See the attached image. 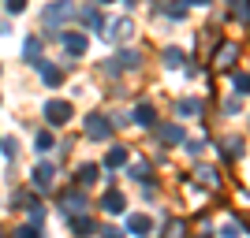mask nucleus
I'll use <instances>...</instances> for the list:
<instances>
[{
  "mask_svg": "<svg viewBox=\"0 0 250 238\" xmlns=\"http://www.w3.org/2000/svg\"><path fill=\"white\" fill-rule=\"evenodd\" d=\"M42 74H45V82H49V86H60V82H63V71H60V67H49V63H42Z\"/></svg>",
  "mask_w": 250,
  "mask_h": 238,
  "instance_id": "19",
  "label": "nucleus"
},
{
  "mask_svg": "<svg viewBox=\"0 0 250 238\" xmlns=\"http://www.w3.org/2000/svg\"><path fill=\"white\" fill-rule=\"evenodd\" d=\"M165 63L168 67H179V63H183V52L179 49H165Z\"/></svg>",
  "mask_w": 250,
  "mask_h": 238,
  "instance_id": "24",
  "label": "nucleus"
},
{
  "mask_svg": "<svg viewBox=\"0 0 250 238\" xmlns=\"http://www.w3.org/2000/svg\"><path fill=\"white\" fill-rule=\"evenodd\" d=\"M198 183H206V186H217V171H213V167H198Z\"/></svg>",
  "mask_w": 250,
  "mask_h": 238,
  "instance_id": "23",
  "label": "nucleus"
},
{
  "mask_svg": "<svg viewBox=\"0 0 250 238\" xmlns=\"http://www.w3.org/2000/svg\"><path fill=\"white\" fill-rule=\"evenodd\" d=\"M101 208L116 216V212H124V208H127V197L120 194V190H108V194H104V201H101Z\"/></svg>",
  "mask_w": 250,
  "mask_h": 238,
  "instance_id": "7",
  "label": "nucleus"
},
{
  "mask_svg": "<svg viewBox=\"0 0 250 238\" xmlns=\"http://www.w3.org/2000/svg\"><path fill=\"white\" fill-rule=\"evenodd\" d=\"M90 183H97V164H83L79 167V186H90Z\"/></svg>",
  "mask_w": 250,
  "mask_h": 238,
  "instance_id": "16",
  "label": "nucleus"
},
{
  "mask_svg": "<svg viewBox=\"0 0 250 238\" xmlns=\"http://www.w3.org/2000/svg\"><path fill=\"white\" fill-rule=\"evenodd\" d=\"M45 119H49L52 127H63L67 119H71V104L67 101H49L45 104Z\"/></svg>",
  "mask_w": 250,
  "mask_h": 238,
  "instance_id": "3",
  "label": "nucleus"
},
{
  "mask_svg": "<svg viewBox=\"0 0 250 238\" xmlns=\"http://www.w3.org/2000/svg\"><path fill=\"white\" fill-rule=\"evenodd\" d=\"M86 138H94V142H104V138L112 134V123L104 119V115H86Z\"/></svg>",
  "mask_w": 250,
  "mask_h": 238,
  "instance_id": "2",
  "label": "nucleus"
},
{
  "mask_svg": "<svg viewBox=\"0 0 250 238\" xmlns=\"http://www.w3.org/2000/svg\"><path fill=\"white\" fill-rule=\"evenodd\" d=\"M224 238H239L243 235V223H224V231H220Z\"/></svg>",
  "mask_w": 250,
  "mask_h": 238,
  "instance_id": "26",
  "label": "nucleus"
},
{
  "mask_svg": "<svg viewBox=\"0 0 250 238\" xmlns=\"http://www.w3.org/2000/svg\"><path fill=\"white\" fill-rule=\"evenodd\" d=\"M71 15H75V4H71V0H56V4L45 8V26H56V30H60Z\"/></svg>",
  "mask_w": 250,
  "mask_h": 238,
  "instance_id": "1",
  "label": "nucleus"
},
{
  "mask_svg": "<svg viewBox=\"0 0 250 238\" xmlns=\"http://www.w3.org/2000/svg\"><path fill=\"white\" fill-rule=\"evenodd\" d=\"M231 90L239 97H247L250 93V74H231Z\"/></svg>",
  "mask_w": 250,
  "mask_h": 238,
  "instance_id": "18",
  "label": "nucleus"
},
{
  "mask_svg": "<svg viewBox=\"0 0 250 238\" xmlns=\"http://www.w3.org/2000/svg\"><path fill=\"white\" fill-rule=\"evenodd\" d=\"M52 175H56V167H52V164H38V167H34V186L49 190L52 186Z\"/></svg>",
  "mask_w": 250,
  "mask_h": 238,
  "instance_id": "8",
  "label": "nucleus"
},
{
  "mask_svg": "<svg viewBox=\"0 0 250 238\" xmlns=\"http://www.w3.org/2000/svg\"><path fill=\"white\" fill-rule=\"evenodd\" d=\"M235 56H239V49H235V45H231V41H224V45H220V49H217V60H213V63H217L220 71H228L231 63H235Z\"/></svg>",
  "mask_w": 250,
  "mask_h": 238,
  "instance_id": "6",
  "label": "nucleus"
},
{
  "mask_svg": "<svg viewBox=\"0 0 250 238\" xmlns=\"http://www.w3.org/2000/svg\"><path fill=\"white\" fill-rule=\"evenodd\" d=\"M165 238H187V223H183V220H172L165 227Z\"/></svg>",
  "mask_w": 250,
  "mask_h": 238,
  "instance_id": "20",
  "label": "nucleus"
},
{
  "mask_svg": "<svg viewBox=\"0 0 250 238\" xmlns=\"http://www.w3.org/2000/svg\"><path fill=\"white\" fill-rule=\"evenodd\" d=\"M190 4H209V0H190Z\"/></svg>",
  "mask_w": 250,
  "mask_h": 238,
  "instance_id": "32",
  "label": "nucleus"
},
{
  "mask_svg": "<svg viewBox=\"0 0 250 238\" xmlns=\"http://www.w3.org/2000/svg\"><path fill=\"white\" fill-rule=\"evenodd\" d=\"M124 164H127V149H124V145L108 149V156H104V167H124Z\"/></svg>",
  "mask_w": 250,
  "mask_h": 238,
  "instance_id": "13",
  "label": "nucleus"
},
{
  "mask_svg": "<svg viewBox=\"0 0 250 238\" xmlns=\"http://www.w3.org/2000/svg\"><path fill=\"white\" fill-rule=\"evenodd\" d=\"M101 238H124V231H116V227H101Z\"/></svg>",
  "mask_w": 250,
  "mask_h": 238,
  "instance_id": "30",
  "label": "nucleus"
},
{
  "mask_svg": "<svg viewBox=\"0 0 250 238\" xmlns=\"http://www.w3.org/2000/svg\"><path fill=\"white\" fill-rule=\"evenodd\" d=\"M127 227L135 231V235H146V231H149V216H131V220H127Z\"/></svg>",
  "mask_w": 250,
  "mask_h": 238,
  "instance_id": "22",
  "label": "nucleus"
},
{
  "mask_svg": "<svg viewBox=\"0 0 250 238\" xmlns=\"http://www.w3.org/2000/svg\"><path fill=\"white\" fill-rule=\"evenodd\" d=\"M138 60H142V56H138L135 49H127V52H120V56H116V63H108V74L131 71V67H138Z\"/></svg>",
  "mask_w": 250,
  "mask_h": 238,
  "instance_id": "5",
  "label": "nucleus"
},
{
  "mask_svg": "<svg viewBox=\"0 0 250 238\" xmlns=\"http://www.w3.org/2000/svg\"><path fill=\"white\" fill-rule=\"evenodd\" d=\"M161 138H165V142H183V127H176V123L161 127Z\"/></svg>",
  "mask_w": 250,
  "mask_h": 238,
  "instance_id": "21",
  "label": "nucleus"
},
{
  "mask_svg": "<svg viewBox=\"0 0 250 238\" xmlns=\"http://www.w3.org/2000/svg\"><path fill=\"white\" fill-rule=\"evenodd\" d=\"M97 4H112V0H97Z\"/></svg>",
  "mask_w": 250,
  "mask_h": 238,
  "instance_id": "33",
  "label": "nucleus"
},
{
  "mask_svg": "<svg viewBox=\"0 0 250 238\" xmlns=\"http://www.w3.org/2000/svg\"><path fill=\"white\" fill-rule=\"evenodd\" d=\"M202 238H209V235H202Z\"/></svg>",
  "mask_w": 250,
  "mask_h": 238,
  "instance_id": "34",
  "label": "nucleus"
},
{
  "mask_svg": "<svg viewBox=\"0 0 250 238\" xmlns=\"http://www.w3.org/2000/svg\"><path fill=\"white\" fill-rule=\"evenodd\" d=\"M149 175V164H131V179H142Z\"/></svg>",
  "mask_w": 250,
  "mask_h": 238,
  "instance_id": "28",
  "label": "nucleus"
},
{
  "mask_svg": "<svg viewBox=\"0 0 250 238\" xmlns=\"http://www.w3.org/2000/svg\"><path fill=\"white\" fill-rule=\"evenodd\" d=\"M198 112H206V104L194 101V97H187V101H179V104H176V115H198Z\"/></svg>",
  "mask_w": 250,
  "mask_h": 238,
  "instance_id": "12",
  "label": "nucleus"
},
{
  "mask_svg": "<svg viewBox=\"0 0 250 238\" xmlns=\"http://www.w3.org/2000/svg\"><path fill=\"white\" fill-rule=\"evenodd\" d=\"M71 227H75V235H94V231H97V223H94L90 216H75V223H71Z\"/></svg>",
  "mask_w": 250,
  "mask_h": 238,
  "instance_id": "15",
  "label": "nucleus"
},
{
  "mask_svg": "<svg viewBox=\"0 0 250 238\" xmlns=\"http://www.w3.org/2000/svg\"><path fill=\"white\" fill-rule=\"evenodd\" d=\"M131 37V19H120L108 26V41H127Z\"/></svg>",
  "mask_w": 250,
  "mask_h": 238,
  "instance_id": "10",
  "label": "nucleus"
},
{
  "mask_svg": "<svg viewBox=\"0 0 250 238\" xmlns=\"http://www.w3.org/2000/svg\"><path fill=\"white\" fill-rule=\"evenodd\" d=\"M22 8H26V0H8V11H11V15H15V11H22Z\"/></svg>",
  "mask_w": 250,
  "mask_h": 238,
  "instance_id": "31",
  "label": "nucleus"
},
{
  "mask_svg": "<svg viewBox=\"0 0 250 238\" xmlns=\"http://www.w3.org/2000/svg\"><path fill=\"white\" fill-rule=\"evenodd\" d=\"M224 156H228V160L243 156V138H224Z\"/></svg>",
  "mask_w": 250,
  "mask_h": 238,
  "instance_id": "17",
  "label": "nucleus"
},
{
  "mask_svg": "<svg viewBox=\"0 0 250 238\" xmlns=\"http://www.w3.org/2000/svg\"><path fill=\"white\" fill-rule=\"evenodd\" d=\"M34 145H38V153H49V149H52V134H38Z\"/></svg>",
  "mask_w": 250,
  "mask_h": 238,
  "instance_id": "27",
  "label": "nucleus"
},
{
  "mask_svg": "<svg viewBox=\"0 0 250 238\" xmlns=\"http://www.w3.org/2000/svg\"><path fill=\"white\" fill-rule=\"evenodd\" d=\"M231 11H235V19L243 26H250V0H231Z\"/></svg>",
  "mask_w": 250,
  "mask_h": 238,
  "instance_id": "14",
  "label": "nucleus"
},
{
  "mask_svg": "<svg viewBox=\"0 0 250 238\" xmlns=\"http://www.w3.org/2000/svg\"><path fill=\"white\" fill-rule=\"evenodd\" d=\"M60 208L67 212V216H79V212H86V194H83V190L63 194V197H60Z\"/></svg>",
  "mask_w": 250,
  "mask_h": 238,
  "instance_id": "4",
  "label": "nucleus"
},
{
  "mask_svg": "<svg viewBox=\"0 0 250 238\" xmlns=\"http://www.w3.org/2000/svg\"><path fill=\"white\" fill-rule=\"evenodd\" d=\"M60 37H63V49L71 52V56L86 52V34H60Z\"/></svg>",
  "mask_w": 250,
  "mask_h": 238,
  "instance_id": "9",
  "label": "nucleus"
},
{
  "mask_svg": "<svg viewBox=\"0 0 250 238\" xmlns=\"http://www.w3.org/2000/svg\"><path fill=\"white\" fill-rule=\"evenodd\" d=\"M83 19L90 22V26H101V11L97 8H83Z\"/></svg>",
  "mask_w": 250,
  "mask_h": 238,
  "instance_id": "25",
  "label": "nucleus"
},
{
  "mask_svg": "<svg viewBox=\"0 0 250 238\" xmlns=\"http://www.w3.org/2000/svg\"><path fill=\"white\" fill-rule=\"evenodd\" d=\"M15 238H38V227H34V223H30V227H19V235H15Z\"/></svg>",
  "mask_w": 250,
  "mask_h": 238,
  "instance_id": "29",
  "label": "nucleus"
},
{
  "mask_svg": "<svg viewBox=\"0 0 250 238\" xmlns=\"http://www.w3.org/2000/svg\"><path fill=\"white\" fill-rule=\"evenodd\" d=\"M135 123H142V127H153V123H157L153 104H138V108H135Z\"/></svg>",
  "mask_w": 250,
  "mask_h": 238,
  "instance_id": "11",
  "label": "nucleus"
}]
</instances>
